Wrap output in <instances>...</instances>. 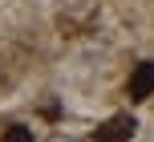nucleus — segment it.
<instances>
[{"instance_id": "f257e3e1", "label": "nucleus", "mask_w": 154, "mask_h": 142, "mask_svg": "<svg viewBox=\"0 0 154 142\" xmlns=\"http://www.w3.org/2000/svg\"><path fill=\"white\" fill-rule=\"evenodd\" d=\"M134 138V118L130 114H114L109 122L97 126V142H130Z\"/></svg>"}, {"instance_id": "f03ea898", "label": "nucleus", "mask_w": 154, "mask_h": 142, "mask_svg": "<svg viewBox=\"0 0 154 142\" xmlns=\"http://www.w3.org/2000/svg\"><path fill=\"white\" fill-rule=\"evenodd\" d=\"M154 97V61H142L130 73V102H146Z\"/></svg>"}, {"instance_id": "7ed1b4c3", "label": "nucleus", "mask_w": 154, "mask_h": 142, "mask_svg": "<svg viewBox=\"0 0 154 142\" xmlns=\"http://www.w3.org/2000/svg\"><path fill=\"white\" fill-rule=\"evenodd\" d=\"M0 142H32V130H29V126H8Z\"/></svg>"}, {"instance_id": "20e7f679", "label": "nucleus", "mask_w": 154, "mask_h": 142, "mask_svg": "<svg viewBox=\"0 0 154 142\" xmlns=\"http://www.w3.org/2000/svg\"><path fill=\"white\" fill-rule=\"evenodd\" d=\"M53 142H73V138H53Z\"/></svg>"}]
</instances>
